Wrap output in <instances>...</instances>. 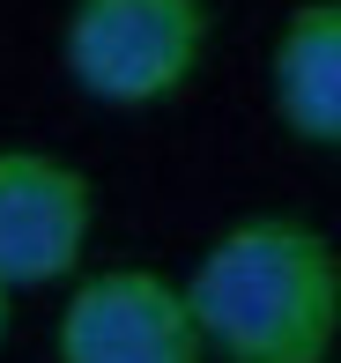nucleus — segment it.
I'll list each match as a JSON object with an SVG mask.
<instances>
[{"label": "nucleus", "mask_w": 341, "mask_h": 363, "mask_svg": "<svg viewBox=\"0 0 341 363\" xmlns=\"http://www.w3.org/2000/svg\"><path fill=\"white\" fill-rule=\"evenodd\" d=\"M208 38H216L208 0H74L60 60L89 104L149 111L201 74Z\"/></svg>", "instance_id": "2"}, {"label": "nucleus", "mask_w": 341, "mask_h": 363, "mask_svg": "<svg viewBox=\"0 0 341 363\" xmlns=\"http://www.w3.org/2000/svg\"><path fill=\"white\" fill-rule=\"evenodd\" d=\"M8 319H15V289L0 282V341H8Z\"/></svg>", "instance_id": "6"}, {"label": "nucleus", "mask_w": 341, "mask_h": 363, "mask_svg": "<svg viewBox=\"0 0 341 363\" xmlns=\"http://www.w3.org/2000/svg\"><path fill=\"white\" fill-rule=\"evenodd\" d=\"M60 363H216L186 282L156 267H96L67 289L52 326Z\"/></svg>", "instance_id": "3"}, {"label": "nucleus", "mask_w": 341, "mask_h": 363, "mask_svg": "<svg viewBox=\"0 0 341 363\" xmlns=\"http://www.w3.org/2000/svg\"><path fill=\"white\" fill-rule=\"evenodd\" d=\"M267 104L304 148L341 156V0H297L267 52Z\"/></svg>", "instance_id": "5"}, {"label": "nucleus", "mask_w": 341, "mask_h": 363, "mask_svg": "<svg viewBox=\"0 0 341 363\" xmlns=\"http://www.w3.org/2000/svg\"><path fill=\"white\" fill-rule=\"evenodd\" d=\"M216 363H334L341 245L304 216H237L186 274Z\"/></svg>", "instance_id": "1"}, {"label": "nucleus", "mask_w": 341, "mask_h": 363, "mask_svg": "<svg viewBox=\"0 0 341 363\" xmlns=\"http://www.w3.org/2000/svg\"><path fill=\"white\" fill-rule=\"evenodd\" d=\"M96 230V186L52 148H0V282H67Z\"/></svg>", "instance_id": "4"}]
</instances>
